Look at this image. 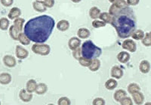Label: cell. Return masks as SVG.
Instances as JSON below:
<instances>
[{"instance_id":"cell-1","label":"cell","mask_w":151,"mask_h":105,"mask_svg":"<svg viewBox=\"0 0 151 105\" xmlns=\"http://www.w3.org/2000/svg\"><path fill=\"white\" fill-rule=\"evenodd\" d=\"M55 21L48 15L33 17L24 26V34L31 41L42 44L49 38L55 28Z\"/></svg>"},{"instance_id":"cell-2","label":"cell","mask_w":151,"mask_h":105,"mask_svg":"<svg viewBox=\"0 0 151 105\" xmlns=\"http://www.w3.org/2000/svg\"><path fill=\"white\" fill-rule=\"evenodd\" d=\"M111 24L116 30L120 38L130 37L132 32L135 30L136 18L134 11L130 8L125 7L112 16Z\"/></svg>"},{"instance_id":"cell-3","label":"cell","mask_w":151,"mask_h":105,"mask_svg":"<svg viewBox=\"0 0 151 105\" xmlns=\"http://www.w3.org/2000/svg\"><path fill=\"white\" fill-rule=\"evenodd\" d=\"M81 53L82 56L93 60V59H98L102 53V50L93 43L91 40H87L82 44L81 48Z\"/></svg>"},{"instance_id":"cell-4","label":"cell","mask_w":151,"mask_h":105,"mask_svg":"<svg viewBox=\"0 0 151 105\" xmlns=\"http://www.w3.org/2000/svg\"><path fill=\"white\" fill-rule=\"evenodd\" d=\"M32 50L34 53L41 56H48L51 51L50 46L47 44H39V43H35L32 46Z\"/></svg>"},{"instance_id":"cell-5","label":"cell","mask_w":151,"mask_h":105,"mask_svg":"<svg viewBox=\"0 0 151 105\" xmlns=\"http://www.w3.org/2000/svg\"><path fill=\"white\" fill-rule=\"evenodd\" d=\"M125 7H128V4L125 0H116L113 2L112 5L110 6V9H109V14L111 16H113L119 11H120L121 9Z\"/></svg>"},{"instance_id":"cell-6","label":"cell","mask_w":151,"mask_h":105,"mask_svg":"<svg viewBox=\"0 0 151 105\" xmlns=\"http://www.w3.org/2000/svg\"><path fill=\"white\" fill-rule=\"evenodd\" d=\"M122 48L131 52H134L137 50V45L136 43L132 39H126L122 42Z\"/></svg>"},{"instance_id":"cell-7","label":"cell","mask_w":151,"mask_h":105,"mask_svg":"<svg viewBox=\"0 0 151 105\" xmlns=\"http://www.w3.org/2000/svg\"><path fill=\"white\" fill-rule=\"evenodd\" d=\"M15 53L16 56L18 58L19 60H24L29 56V52H28L27 50H26L25 48H23L22 46L20 45L16 46Z\"/></svg>"},{"instance_id":"cell-8","label":"cell","mask_w":151,"mask_h":105,"mask_svg":"<svg viewBox=\"0 0 151 105\" xmlns=\"http://www.w3.org/2000/svg\"><path fill=\"white\" fill-rule=\"evenodd\" d=\"M3 63L5 66L8 68H14L16 66L17 61L15 58L12 55H5L3 57Z\"/></svg>"},{"instance_id":"cell-9","label":"cell","mask_w":151,"mask_h":105,"mask_svg":"<svg viewBox=\"0 0 151 105\" xmlns=\"http://www.w3.org/2000/svg\"><path fill=\"white\" fill-rule=\"evenodd\" d=\"M33 94L30 93V92H28L24 89H22L19 92V98L24 102H29L33 99Z\"/></svg>"},{"instance_id":"cell-10","label":"cell","mask_w":151,"mask_h":105,"mask_svg":"<svg viewBox=\"0 0 151 105\" xmlns=\"http://www.w3.org/2000/svg\"><path fill=\"white\" fill-rule=\"evenodd\" d=\"M123 76V70L120 67L115 65L111 68V77L116 79H121Z\"/></svg>"},{"instance_id":"cell-11","label":"cell","mask_w":151,"mask_h":105,"mask_svg":"<svg viewBox=\"0 0 151 105\" xmlns=\"http://www.w3.org/2000/svg\"><path fill=\"white\" fill-rule=\"evenodd\" d=\"M81 45V41L80 39L77 37H73L71 38L68 41V47L71 50H74L76 48H79V46Z\"/></svg>"},{"instance_id":"cell-12","label":"cell","mask_w":151,"mask_h":105,"mask_svg":"<svg viewBox=\"0 0 151 105\" xmlns=\"http://www.w3.org/2000/svg\"><path fill=\"white\" fill-rule=\"evenodd\" d=\"M132 98H133V101L137 105H141L144 104V96L143 93H141V92H136L132 94Z\"/></svg>"},{"instance_id":"cell-13","label":"cell","mask_w":151,"mask_h":105,"mask_svg":"<svg viewBox=\"0 0 151 105\" xmlns=\"http://www.w3.org/2000/svg\"><path fill=\"white\" fill-rule=\"evenodd\" d=\"M33 8L36 11L40 12V13L45 12L47 9L44 2L42 1H40V0H36L33 2Z\"/></svg>"},{"instance_id":"cell-14","label":"cell","mask_w":151,"mask_h":105,"mask_svg":"<svg viewBox=\"0 0 151 105\" xmlns=\"http://www.w3.org/2000/svg\"><path fill=\"white\" fill-rule=\"evenodd\" d=\"M117 60L122 64L127 63L130 60V54L126 51H122V52H119L117 55Z\"/></svg>"},{"instance_id":"cell-15","label":"cell","mask_w":151,"mask_h":105,"mask_svg":"<svg viewBox=\"0 0 151 105\" xmlns=\"http://www.w3.org/2000/svg\"><path fill=\"white\" fill-rule=\"evenodd\" d=\"M139 70L143 74L149 73L150 71V63L147 60H142L139 65Z\"/></svg>"},{"instance_id":"cell-16","label":"cell","mask_w":151,"mask_h":105,"mask_svg":"<svg viewBox=\"0 0 151 105\" xmlns=\"http://www.w3.org/2000/svg\"><path fill=\"white\" fill-rule=\"evenodd\" d=\"M12 75L9 73L0 74V84L2 85H8L12 82Z\"/></svg>"},{"instance_id":"cell-17","label":"cell","mask_w":151,"mask_h":105,"mask_svg":"<svg viewBox=\"0 0 151 105\" xmlns=\"http://www.w3.org/2000/svg\"><path fill=\"white\" fill-rule=\"evenodd\" d=\"M70 28V23L67 20H61L57 23V29L60 32H65Z\"/></svg>"},{"instance_id":"cell-18","label":"cell","mask_w":151,"mask_h":105,"mask_svg":"<svg viewBox=\"0 0 151 105\" xmlns=\"http://www.w3.org/2000/svg\"><path fill=\"white\" fill-rule=\"evenodd\" d=\"M21 15V9H18L17 7L12 8V9L9 11V14H8V17L11 20H14V19L17 18V17H20V16Z\"/></svg>"},{"instance_id":"cell-19","label":"cell","mask_w":151,"mask_h":105,"mask_svg":"<svg viewBox=\"0 0 151 105\" xmlns=\"http://www.w3.org/2000/svg\"><path fill=\"white\" fill-rule=\"evenodd\" d=\"M36 87H37V83H36V81L35 80H29L27 81L26 84V90L28 92H30V93H33L36 91Z\"/></svg>"},{"instance_id":"cell-20","label":"cell","mask_w":151,"mask_h":105,"mask_svg":"<svg viewBox=\"0 0 151 105\" xmlns=\"http://www.w3.org/2000/svg\"><path fill=\"white\" fill-rule=\"evenodd\" d=\"M47 91H48V86L45 83H39V84H37L35 92L37 95H41L46 93Z\"/></svg>"},{"instance_id":"cell-21","label":"cell","mask_w":151,"mask_h":105,"mask_svg":"<svg viewBox=\"0 0 151 105\" xmlns=\"http://www.w3.org/2000/svg\"><path fill=\"white\" fill-rule=\"evenodd\" d=\"M91 32L86 28H80L77 32V35L81 39H86L89 37Z\"/></svg>"},{"instance_id":"cell-22","label":"cell","mask_w":151,"mask_h":105,"mask_svg":"<svg viewBox=\"0 0 151 105\" xmlns=\"http://www.w3.org/2000/svg\"><path fill=\"white\" fill-rule=\"evenodd\" d=\"M130 36L134 40L139 41V40H142L143 38L144 37V32L141 29H136L132 32Z\"/></svg>"},{"instance_id":"cell-23","label":"cell","mask_w":151,"mask_h":105,"mask_svg":"<svg viewBox=\"0 0 151 105\" xmlns=\"http://www.w3.org/2000/svg\"><path fill=\"white\" fill-rule=\"evenodd\" d=\"M25 21H24V19L23 18H20V17H17V18L14 19V26L16 29L19 31V32H22L23 31V28H24V24Z\"/></svg>"},{"instance_id":"cell-24","label":"cell","mask_w":151,"mask_h":105,"mask_svg":"<svg viewBox=\"0 0 151 105\" xmlns=\"http://www.w3.org/2000/svg\"><path fill=\"white\" fill-rule=\"evenodd\" d=\"M118 86V83L115 79H109L108 80H106L105 83V88L108 90H113L115 89Z\"/></svg>"},{"instance_id":"cell-25","label":"cell","mask_w":151,"mask_h":105,"mask_svg":"<svg viewBox=\"0 0 151 105\" xmlns=\"http://www.w3.org/2000/svg\"><path fill=\"white\" fill-rule=\"evenodd\" d=\"M100 67H101V61L98 59H93L91 65L88 67V69L91 71L94 72V71H97L98 70H99Z\"/></svg>"},{"instance_id":"cell-26","label":"cell","mask_w":151,"mask_h":105,"mask_svg":"<svg viewBox=\"0 0 151 105\" xmlns=\"http://www.w3.org/2000/svg\"><path fill=\"white\" fill-rule=\"evenodd\" d=\"M126 95H127V92H126L125 90L119 89L115 92V93L113 95V98H114V100H115L116 101L119 102L123 97L126 96Z\"/></svg>"},{"instance_id":"cell-27","label":"cell","mask_w":151,"mask_h":105,"mask_svg":"<svg viewBox=\"0 0 151 105\" xmlns=\"http://www.w3.org/2000/svg\"><path fill=\"white\" fill-rule=\"evenodd\" d=\"M112 17H113L109 13H107V12H103V13L100 14L98 18L101 19V21H104L105 23H111Z\"/></svg>"},{"instance_id":"cell-28","label":"cell","mask_w":151,"mask_h":105,"mask_svg":"<svg viewBox=\"0 0 151 105\" xmlns=\"http://www.w3.org/2000/svg\"><path fill=\"white\" fill-rule=\"evenodd\" d=\"M100 14H101V10L97 7H92L89 10V16L93 20H96L99 17Z\"/></svg>"},{"instance_id":"cell-29","label":"cell","mask_w":151,"mask_h":105,"mask_svg":"<svg viewBox=\"0 0 151 105\" xmlns=\"http://www.w3.org/2000/svg\"><path fill=\"white\" fill-rule=\"evenodd\" d=\"M23 45H29L30 44V40L28 38L27 36L24 34V32H21L18 35V39H17Z\"/></svg>"},{"instance_id":"cell-30","label":"cell","mask_w":151,"mask_h":105,"mask_svg":"<svg viewBox=\"0 0 151 105\" xmlns=\"http://www.w3.org/2000/svg\"><path fill=\"white\" fill-rule=\"evenodd\" d=\"M9 25H10V23H9V19L6 17L0 18V29L1 30H7L9 27Z\"/></svg>"},{"instance_id":"cell-31","label":"cell","mask_w":151,"mask_h":105,"mask_svg":"<svg viewBox=\"0 0 151 105\" xmlns=\"http://www.w3.org/2000/svg\"><path fill=\"white\" fill-rule=\"evenodd\" d=\"M20 33H21V32H19L17 29H16L14 26H12L9 28V35L13 40H17Z\"/></svg>"},{"instance_id":"cell-32","label":"cell","mask_w":151,"mask_h":105,"mask_svg":"<svg viewBox=\"0 0 151 105\" xmlns=\"http://www.w3.org/2000/svg\"><path fill=\"white\" fill-rule=\"evenodd\" d=\"M128 92H129V94H133L134 92H138L141 90V87L137 84V83H130V84L128 86V89H127Z\"/></svg>"},{"instance_id":"cell-33","label":"cell","mask_w":151,"mask_h":105,"mask_svg":"<svg viewBox=\"0 0 151 105\" xmlns=\"http://www.w3.org/2000/svg\"><path fill=\"white\" fill-rule=\"evenodd\" d=\"M142 44L145 47H150L151 46V36L150 32H147L144 34V37L142 39Z\"/></svg>"},{"instance_id":"cell-34","label":"cell","mask_w":151,"mask_h":105,"mask_svg":"<svg viewBox=\"0 0 151 105\" xmlns=\"http://www.w3.org/2000/svg\"><path fill=\"white\" fill-rule=\"evenodd\" d=\"M79 64L83 67H89V65H91V62H92V60H89V59H86V58L83 57V56H81L79 59Z\"/></svg>"},{"instance_id":"cell-35","label":"cell","mask_w":151,"mask_h":105,"mask_svg":"<svg viewBox=\"0 0 151 105\" xmlns=\"http://www.w3.org/2000/svg\"><path fill=\"white\" fill-rule=\"evenodd\" d=\"M119 104L122 105H132L133 104V101H132V98H129V97H127V95L125 97H123V98L121 99L120 101H119Z\"/></svg>"},{"instance_id":"cell-36","label":"cell","mask_w":151,"mask_h":105,"mask_svg":"<svg viewBox=\"0 0 151 105\" xmlns=\"http://www.w3.org/2000/svg\"><path fill=\"white\" fill-rule=\"evenodd\" d=\"M92 26L95 29H98V28H101V27H104L105 26H106V23H105L104 21H98V20H94V21L92 22Z\"/></svg>"},{"instance_id":"cell-37","label":"cell","mask_w":151,"mask_h":105,"mask_svg":"<svg viewBox=\"0 0 151 105\" xmlns=\"http://www.w3.org/2000/svg\"><path fill=\"white\" fill-rule=\"evenodd\" d=\"M58 105H70L71 101L67 97H61L58 101Z\"/></svg>"},{"instance_id":"cell-38","label":"cell","mask_w":151,"mask_h":105,"mask_svg":"<svg viewBox=\"0 0 151 105\" xmlns=\"http://www.w3.org/2000/svg\"><path fill=\"white\" fill-rule=\"evenodd\" d=\"M73 56L74 59H76V60H79V58L82 56L80 48H78L76 50H73Z\"/></svg>"},{"instance_id":"cell-39","label":"cell","mask_w":151,"mask_h":105,"mask_svg":"<svg viewBox=\"0 0 151 105\" xmlns=\"http://www.w3.org/2000/svg\"><path fill=\"white\" fill-rule=\"evenodd\" d=\"M106 104L104 99L102 98H96L92 102L93 105H104Z\"/></svg>"},{"instance_id":"cell-40","label":"cell","mask_w":151,"mask_h":105,"mask_svg":"<svg viewBox=\"0 0 151 105\" xmlns=\"http://www.w3.org/2000/svg\"><path fill=\"white\" fill-rule=\"evenodd\" d=\"M0 2L5 7H10L14 3V0H0Z\"/></svg>"},{"instance_id":"cell-41","label":"cell","mask_w":151,"mask_h":105,"mask_svg":"<svg viewBox=\"0 0 151 105\" xmlns=\"http://www.w3.org/2000/svg\"><path fill=\"white\" fill-rule=\"evenodd\" d=\"M43 2H44L45 6H46V8H48V9L52 8L54 5H55V0H44Z\"/></svg>"},{"instance_id":"cell-42","label":"cell","mask_w":151,"mask_h":105,"mask_svg":"<svg viewBox=\"0 0 151 105\" xmlns=\"http://www.w3.org/2000/svg\"><path fill=\"white\" fill-rule=\"evenodd\" d=\"M140 0H126V2L129 5L131 6H135L139 3Z\"/></svg>"},{"instance_id":"cell-43","label":"cell","mask_w":151,"mask_h":105,"mask_svg":"<svg viewBox=\"0 0 151 105\" xmlns=\"http://www.w3.org/2000/svg\"><path fill=\"white\" fill-rule=\"evenodd\" d=\"M73 2H74V3H79V2H80L82 0H71Z\"/></svg>"},{"instance_id":"cell-44","label":"cell","mask_w":151,"mask_h":105,"mask_svg":"<svg viewBox=\"0 0 151 105\" xmlns=\"http://www.w3.org/2000/svg\"><path fill=\"white\" fill-rule=\"evenodd\" d=\"M115 1H116V0H109V2H111V3H113V2H114Z\"/></svg>"},{"instance_id":"cell-45","label":"cell","mask_w":151,"mask_h":105,"mask_svg":"<svg viewBox=\"0 0 151 105\" xmlns=\"http://www.w3.org/2000/svg\"><path fill=\"white\" fill-rule=\"evenodd\" d=\"M0 105H1V101H0Z\"/></svg>"}]
</instances>
